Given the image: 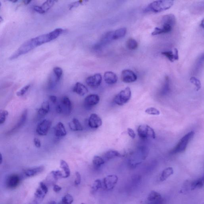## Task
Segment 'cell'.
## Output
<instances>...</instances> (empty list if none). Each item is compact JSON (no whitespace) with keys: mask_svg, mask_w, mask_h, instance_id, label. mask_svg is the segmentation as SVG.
<instances>
[{"mask_svg":"<svg viewBox=\"0 0 204 204\" xmlns=\"http://www.w3.org/2000/svg\"><path fill=\"white\" fill-rule=\"evenodd\" d=\"M63 32L61 28H57L49 33L43 34L30 40L32 47L34 49L36 47L42 45L45 43L50 42L58 38Z\"/></svg>","mask_w":204,"mask_h":204,"instance_id":"obj_1","label":"cell"},{"mask_svg":"<svg viewBox=\"0 0 204 204\" xmlns=\"http://www.w3.org/2000/svg\"><path fill=\"white\" fill-rule=\"evenodd\" d=\"M174 1L171 0L156 1H153L146 7L144 9L145 12L158 13L169 9L173 6Z\"/></svg>","mask_w":204,"mask_h":204,"instance_id":"obj_2","label":"cell"},{"mask_svg":"<svg viewBox=\"0 0 204 204\" xmlns=\"http://www.w3.org/2000/svg\"><path fill=\"white\" fill-rule=\"evenodd\" d=\"M194 135L195 132L192 131L189 132L187 134L185 135L179 140L176 147L171 151L170 153L172 154H177V153H183L185 152L188 143L192 140Z\"/></svg>","mask_w":204,"mask_h":204,"instance_id":"obj_3","label":"cell"},{"mask_svg":"<svg viewBox=\"0 0 204 204\" xmlns=\"http://www.w3.org/2000/svg\"><path fill=\"white\" fill-rule=\"evenodd\" d=\"M148 154V151L146 148L143 147L139 148L137 151L134 153L131 157L130 165L133 167L138 166L141 163L142 160L146 158Z\"/></svg>","mask_w":204,"mask_h":204,"instance_id":"obj_4","label":"cell"},{"mask_svg":"<svg viewBox=\"0 0 204 204\" xmlns=\"http://www.w3.org/2000/svg\"><path fill=\"white\" fill-rule=\"evenodd\" d=\"M131 95V90L129 87H127L116 95L113 101L116 104L119 106H123L129 101Z\"/></svg>","mask_w":204,"mask_h":204,"instance_id":"obj_5","label":"cell"},{"mask_svg":"<svg viewBox=\"0 0 204 204\" xmlns=\"http://www.w3.org/2000/svg\"><path fill=\"white\" fill-rule=\"evenodd\" d=\"M48 187L43 182H40L39 187L34 194V199L29 204H40L42 202L48 193Z\"/></svg>","mask_w":204,"mask_h":204,"instance_id":"obj_6","label":"cell"},{"mask_svg":"<svg viewBox=\"0 0 204 204\" xmlns=\"http://www.w3.org/2000/svg\"><path fill=\"white\" fill-rule=\"evenodd\" d=\"M137 132L139 137L142 139H147L148 138L155 139L156 138V134L154 130L148 125H140L138 127Z\"/></svg>","mask_w":204,"mask_h":204,"instance_id":"obj_7","label":"cell"},{"mask_svg":"<svg viewBox=\"0 0 204 204\" xmlns=\"http://www.w3.org/2000/svg\"><path fill=\"white\" fill-rule=\"evenodd\" d=\"M162 28L169 33L172 31V29L176 23V17L173 14H170L164 16L162 20Z\"/></svg>","mask_w":204,"mask_h":204,"instance_id":"obj_8","label":"cell"},{"mask_svg":"<svg viewBox=\"0 0 204 204\" xmlns=\"http://www.w3.org/2000/svg\"><path fill=\"white\" fill-rule=\"evenodd\" d=\"M52 123L50 120L44 119L38 124L36 129V132L39 135L46 136L48 133Z\"/></svg>","mask_w":204,"mask_h":204,"instance_id":"obj_9","label":"cell"},{"mask_svg":"<svg viewBox=\"0 0 204 204\" xmlns=\"http://www.w3.org/2000/svg\"><path fill=\"white\" fill-rule=\"evenodd\" d=\"M28 111L27 109H25L23 112L19 120H18L17 124L14 126L11 130L7 132V134L8 135H11L16 133L17 131L19 130V129L21 128L25 124L27 121V116H28Z\"/></svg>","mask_w":204,"mask_h":204,"instance_id":"obj_10","label":"cell"},{"mask_svg":"<svg viewBox=\"0 0 204 204\" xmlns=\"http://www.w3.org/2000/svg\"><path fill=\"white\" fill-rule=\"evenodd\" d=\"M61 107L62 114L69 115L72 110V104L70 98L66 96L62 97L59 103Z\"/></svg>","mask_w":204,"mask_h":204,"instance_id":"obj_11","label":"cell"},{"mask_svg":"<svg viewBox=\"0 0 204 204\" xmlns=\"http://www.w3.org/2000/svg\"><path fill=\"white\" fill-rule=\"evenodd\" d=\"M118 181V177L116 175H109L104 178L102 184L106 190H110L114 187Z\"/></svg>","mask_w":204,"mask_h":204,"instance_id":"obj_12","label":"cell"},{"mask_svg":"<svg viewBox=\"0 0 204 204\" xmlns=\"http://www.w3.org/2000/svg\"><path fill=\"white\" fill-rule=\"evenodd\" d=\"M102 77L100 74H97L93 76H90L86 80V83L92 88H97L101 84Z\"/></svg>","mask_w":204,"mask_h":204,"instance_id":"obj_13","label":"cell"},{"mask_svg":"<svg viewBox=\"0 0 204 204\" xmlns=\"http://www.w3.org/2000/svg\"><path fill=\"white\" fill-rule=\"evenodd\" d=\"M121 79L123 82L130 83L136 81L137 77L132 70H125L122 72Z\"/></svg>","mask_w":204,"mask_h":204,"instance_id":"obj_14","label":"cell"},{"mask_svg":"<svg viewBox=\"0 0 204 204\" xmlns=\"http://www.w3.org/2000/svg\"><path fill=\"white\" fill-rule=\"evenodd\" d=\"M103 121L100 116L95 113L90 114L88 120V125L90 128L97 129L102 126Z\"/></svg>","mask_w":204,"mask_h":204,"instance_id":"obj_15","label":"cell"},{"mask_svg":"<svg viewBox=\"0 0 204 204\" xmlns=\"http://www.w3.org/2000/svg\"><path fill=\"white\" fill-rule=\"evenodd\" d=\"M44 170L45 167L44 166H39L26 169L24 171V173L27 177H32L40 174Z\"/></svg>","mask_w":204,"mask_h":204,"instance_id":"obj_16","label":"cell"},{"mask_svg":"<svg viewBox=\"0 0 204 204\" xmlns=\"http://www.w3.org/2000/svg\"><path fill=\"white\" fill-rule=\"evenodd\" d=\"M185 189H188L190 190L195 189H201L203 187L204 185V177L199 178L196 180L189 182V181L185 183Z\"/></svg>","mask_w":204,"mask_h":204,"instance_id":"obj_17","label":"cell"},{"mask_svg":"<svg viewBox=\"0 0 204 204\" xmlns=\"http://www.w3.org/2000/svg\"><path fill=\"white\" fill-rule=\"evenodd\" d=\"M20 178L18 175L13 174L8 177L7 181V187L9 189H13L17 188L19 185Z\"/></svg>","mask_w":204,"mask_h":204,"instance_id":"obj_18","label":"cell"},{"mask_svg":"<svg viewBox=\"0 0 204 204\" xmlns=\"http://www.w3.org/2000/svg\"><path fill=\"white\" fill-rule=\"evenodd\" d=\"M100 98L96 94H90L86 97L84 100V104L87 107H93L98 104Z\"/></svg>","mask_w":204,"mask_h":204,"instance_id":"obj_19","label":"cell"},{"mask_svg":"<svg viewBox=\"0 0 204 204\" xmlns=\"http://www.w3.org/2000/svg\"><path fill=\"white\" fill-rule=\"evenodd\" d=\"M55 136L56 137L61 138L67 135V131L65 127L61 122H59L54 129Z\"/></svg>","mask_w":204,"mask_h":204,"instance_id":"obj_20","label":"cell"},{"mask_svg":"<svg viewBox=\"0 0 204 204\" xmlns=\"http://www.w3.org/2000/svg\"><path fill=\"white\" fill-rule=\"evenodd\" d=\"M104 79L105 82L109 85L115 84L118 80L116 75L112 71L106 72L104 73Z\"/></svg>","mask_w":204,"mask_h":204,"instance_id":"obj_21","label":"cell"},{"mask_svg":"<svg viewBox=\"0 0 204 204\" xmlns=\"http://www.w3.org/2000/svg\"><path fill=\"white\" fill-rule=\"evenodd\" d=\"M73 91L80 96H83L88 92V90L82 83L77 82L73 88Z\"/></svg>","mask_w":204,"mask_h":204,"instance_id":"obj_22","label":"cell"},{"mask_svg":"<svg viewBox=\"0 0 204 204\" xmlns=\"http://www.w3.org/2000/svg\"><path fill=\"white\" fill-rule=\"evenodd\" d=\"M50 105L48 101H44L41 105V107L38 109L37 114L40 118L44 117L48 114L50 111Z\"/></svg>","mask_w":204,"mask_h":204,"instance_id":"obj_23","label":"cell"},{"mask_svg":"<svg viewBox=\"0 0 204 204\" xmlns=\"http://www.w3.org/2000/svg\"><path fill=\"white\" fill-rule=\"evenodd\" d=\"M163 56L167 58L171 62L179 59V54L177 49L175 48L174 51H163L162 53Z\"/></svg>","mask_w":204,"mask_h":204,"instance_id":"obj_24","label":"cell"},{"mask_svg":"<svg viewBox=\"0 0 204 204\" xmlns=\"http://www.w3.org/2000/svg\"><path fill=\"white\" fill-rule=\"evenodd\" d=\"M113 31L108 32L106 33L103 35L100 40V42L98 44L102 47L103 46L109 44L110 41H113Z\"/></svg>","mask_w":204,"mask_h":204,"instance_id":"obj_25","label":"cell"},{"mask_svg":"<svg viewBox=\"0 0 204 204\" xmlns=\"http://www.w3.org/2000/svg\"><path fill=\"white\" fill-rule=\"evenodd\" d=\"M69 127L71 130L74 131H81L83 130L82 125L78 119L74 118L69 123Z\"/></svg>","mask_w":204,"mask_h":204,"instance_id":"obj_26","label":"cell"},{"mask_svg":"<svg viewBox=\"0 0 204 204\" xmlns=\"http://www.w3.org/2000/svg\"><path fill=\"white\" fill-rule=\"evenodd\" d=\"M122 155L119 152L115 150H110L105 153L103 158L105 162L107 161L115 158L120 157Z\"/></svg>","mask_w":204,"mask_h":204,"instance_id":"obj_27","label":"cell"},{"mask_svg":"<svg viewBox=\"0 0 204 204\" xmlns=\"http://www.w3.org/2000/svg\"><path fill=\"white\" fill-rule=\"evenodd\" d=\"M60 167L63 169L65 173L64 178H67L69 177L71 174L70 167L68 163L65 161L61 159L60 162Z\"/></svg>","mask_w":204,"mask_h":204,"instance_id":"obj_28","label":"cell"},{"mask_svg":"<svg viewBox=\"0 0 204 204\" xmlns=\"http://www.w3.org/2000/svg\"><path fill=\"white\" fill-rule=\"evenodd\" d=\"M127 29L126 28H123L119 29L116 31H113V40L119 39L124 37L125 36Z\"/></svg>","mask_w":204,"mask_h":204,"instance_id":"obj_29","label":"cell"},{"mask_svg":"<svg viewBox=\"0 0 204 204\" xmlns=\"http://www.w3.org/2000/svg\"><path fill=\"white\" fill-rule=\"evenodd\" d=\"M173 169L172 167H169L165 169L162 172L160 177V180L161 182H163L166 180L168 178L172 176L173 173Z\"/></svg>","mask_w":204,"mask_h":204,"instance_id":"obj_30","label":"cell"},{"mask_svg":"<svg viewBox=\"0 0 204 204\" xmlns=\"http://www.w3.org/2000/svg\"><path fill=\"white\" fill-rule=\"evenodd\" d=\"M93 166L96 168H98L104 164L105 161L103 158L100 156H95L93 157L92 160Z\"/></svg>","mask_w":204,"mask_h":204,"instance_id":"obj_31","label":"cell"},{"mask_svg":"<svg viewBox=\"0 0 204 204\" xmlns=\"http://www.w3.org/2000/svg\"><path fill=\"white\" fill-rule=\"evenodd\" d=\"M163 197H162V195L158 192L152 191L149 193L148 197L147 200L148 202H150L161 199Z\"/></svg>","mask_w":204,"mask_h":204,"instance_id":"obj_32","label":"cell"},{"mask_svg":"<svg viewBox=\"0 0 204 204\" xmlns=\"http://www.w3.org/2000/svg\"><path fill=\"white\" fill-rule=\"evenodd\" d=\"M103 186L102 182L100 179H96L93 183L91 187V192L92 194H95Z\"/></svg>","mask_w":204,"mask_h":204,"instance_id":"obj_33","label":"cell"},{"mask_svg":"<svg viewBox=\"0 0 204 204\" xmlns=\"http://www.w3.org/2000/svg\"><path fill=\"white\" fill-rule=\"evenodd\" d=\"M56 1H47L43 3L41 7L43 11L45 13L48 11L50 8L53 7Z\"/></svg>","mask_w":204,"mask_h":204,"instance_id":"obj_34","label":"cell"},{"mask_svg":"<svg viewBox=\"0 0 204 204\" xmlns=\"http://www.w3.org/2000/svg\"><path fill=\"white\" fill-rule=\"evenodd\" d=\"M74 202V198L69 194H66L62 198L61 201L57 204H72Z\"/></svg>","mask_w":204,"mask_h":204,"instance_id":"obj_35","label":"cell"},{"mask_svg":"<svg viewBox=\"0 0 204 204\" xmlns=\"http://www.w3.org/2000/svg\"><path fill=\"white\" fill-rule=\"evenodd\" d=\"M126 46L129 50H134L138 48V44L135 40L133 38H130L127 41Z\"/></svg>","mask_w":204,"mask_h":204,"instance_id":"obj_36","label":"cell"},{"mask_svg":"<svg viewBox=\"0 0 204 204\" xmlns=\"http://www.w3.org/2000/svg\"><path fill=\"white\" fill-rule=\"evenodd\" d=\"M50 175H51L55 180H58V179H61V178H64V175L63 174L61 171L60 170L51 171L50 172Z\"/></svg>","mask_w":204,"mask_h":204,"instance_id":"obj_37","label":"cell"},{"mask_svg":"<svg viewBox=\"0 0 204 204\" xmlns=\"http://www.w3.org/2000/svg\"><path fill=\"white\" fill-rule=\"evenodd\" d=\"M55 77L56 79L57 82L59 81L63 74V70L60 67H56L53 70Z\"/></svg>","mask_w":204,"mask_h":204,"instance_id":"obj_38","label":"cell"},{"mask_svg":"<svg viewBox=\"0 0 204 204\" xmlns=\"http://www.w3.org/2000/svg\"><path fill=\"white\" fill-rule=\"evenodd\" d=\"M190 81L191 83L195 86L196 87L197 91H199L200 90L202 85L199 80L195 77H192L190 79Z\"/></svg>","mask_w":204,"mask_h":204,"instance_id":"obj_39","label":"cell"},{"mask_svg":"<svg viewBox=\"0 0 204 204\" xmlns=\"http://www.w3.org/2000/svg\"><path fill=\"white\" fill-rule=\"evenodd\" d=\"M145 112L146 114L152 115H159L160 114L159 110L154 107L149 108L146 109Z\"/></svg>","mask_w":204,"mask_h":204,"instance_id":"obj_40","label":"cell"},{"mask_svg":"<svg viewBox=\"0 0 204 204\" xmlns=\"http://www.w3.org/2000/svg\"><path fill=\"white\" fill-rule=\"evenodd\" d=\"M169 79L168 77H165V80L164 85L162 88V93L163 94H166L169 91Z\"/></svg>","mask_w":204,"mask_h":204,"instance_id":"obj_41","label":"cell"},{"mask_svg":"<svg viewBox=\"0 0 204 204\" xmlns=\"http://www.w3.org/2000/svg\"><path fill=\"white\" fill-rule=\"evenodd\" d=\"M88 1H76L73 3H71L69 6V8L70 10L73 9V8H76V7H78L79 6L84 5L86 3L88 2Z\"/></svg>","mask_w":204,"mask_h":204,"instance_id":"obj_42","label":"cell"},{"mask_svg":"<svg viewBox=\"0 0 204 204\" xmlns=\"http://www.w3.org/2000/svg\"><path fill=\"white\" fill-rule=\"evenodd\" d=\"M8 115V113L7 110H2L0 111V124L5 123Z\"/></svg>","mask_w":204,"mask_h":204,"instance_id":"obj_43","label":"cell"},{"mask_svg":"<svg viewBox=\"0 0 204 204\" xmlns=\"http://www.w3.org/2000/svg\"><path fill=\"white\" fill-rule=\"evenodd\" d=\"M30 87H31V85H28L24 86L21 90L17 92V95L18 97H21V96H23L27 92V91H28L29 89L30 88Z\"/></svg>","mask_w":204,"mask_h":204,"instance_id":"obj_44","label":"cell"},{"mask_svg":"<svg viewBox=\"0 0 204 204\" xmlns=\"http://www.w3.org/2000/svg\"><path fill=\"white\" fill-rule=\"evenodd\" d=\"M76 178L74 181L75 185L76 186H78L81 183V174L79 172H76L75 173Z\"/></svg>","mask_w":204,"mask_h":204,"instance_id":"obj_45","label":"cell"},{"mask_svg":"<svg viewBox=\"0 0 204 204\" xmlns=\"http://www.w3.org/2000/svg\"><path fill=\"white\" fill-rule=\"evenodd\" d=\"M165 201L163 198L161 199L152 201V202H148L147 204H164Z\"/></svg>","mask_w":204,"mask_h":204,"instance_id":"obj_46","label":"cell"},{"mask_svg":"<svg viewBox=\"0 0 204 204\" xmlns=\"http://www.w3.org/2000/svg\"><path fill=\"white\" fill-rule=\"evenodd\" d=\"M128 134L130 137L132 139H134L136 137V134L135 133L133 129L131 128H128L127 129Z\"/></svg>","mask_w":204,"mask_h":204,"instance_id":"obj_47","label":"cell"},{"mask_svg":"<svg viewBox=\"0 0 204 204\" xmlns=\"http://www.w3.org/2000/svg\"><path fill=\"white\" fill-rule=\"evenodd\" d=\"M34 143L36 147L37 148H40L41 146V140L38 138H35L34 139Z\"/></svg>","mask_w":204,"mask_h":204,"instance_id":"obj_48","label":"cell"},{"mask_svg":"<svg viewBox=\"0 0 204 204\" xmlns=\"http://www.w3.org/2000/svg\"><path fill=\"white\" fill-rule=\"evenodd\" d=\"M34 11L39 13L41 14H44L45 13L44 11H43L42 9H41V6H35L34 7Z\"/></svg>","mask_w":204,"mask_h":204,"instance_id":"obj_49","label":"cell"},{"mask_svg":"<svg viewBox=\"0 0 204 204\" xmlns=\"http://www.w3.org/2000/svg\"><path fill=\"white\" fill-rule=\"evenodd\" d=\"M62 188L61 187L56 184L53 185V190L56 193L60 192Z\"/></svg>","mask_w":204,"mask_h":204,"instance_id":"obj_50","label":"cell"},{"mask_svg":"<svg viewBox=\"0 0 204 204\" xmlns=\"http://www.w3.org/2000/svg\"><path fill=\"white\" fill-rule=\"evenodd\" d=\"M49 99L53 103L55 104L57 101V98L56 96L54 95H50L49 97Z\"/></svg>","mask_w":204,"mask_h":204,"instance_id":"obj_51","label":"cell"},{"mask_svg":"<svg viewBox=\"0 0 204 204\" xmlns=\"http://www.w3.org/2000/svg\"><path fill=\"white\" fill-rule=\"evenodd\" d=\"M31 1H29V0H27V1H24L23 2L25 5H28V4H30V3L31 2Z\"/></svg>","mask_w":204,"mask_h":204,"instance_id":"obj_52","label":"cell"},{"mask_svg":"<svg viewBox=\"0 0 204 204\" xmlns=\"http://www.w3.org/2000/svg\"><path fill=\"white\" fill-rule=\"evenodd\" d=\"M3 159H2V155L1 154V152H0V164H1L2 163Z\"/></svg>","mask_w":204,"mask_h":204,"instance_id":"obj_53","label":"cell"},{"mask_svg":"<svg viewBox=\"0 0 204 204\" xmlns=\"http://www.w3.org/2000/svg\"><path fill=\"white\" fill-rule=\"evenodd\" d=\"M204 21L203 20H202V22H201V26L202 27V28H204Z\"/></svg>","mask_w":204,"mask_h":204,"instance_id":"obj_54","label":"cell"},{"mask_svg":"<svg viewBox=\"0 0 204 204\" xmlns=\"http://www.w3.org/2000/svg\"><path fill=\"white\" fill-rule=\"evenodd\" d=\"M48 204H56L55 202L54 201H51V202H49V203Z\"/></svg>","mask_w":204,"mask_h":204,"instance_id":"obj_55","label":"cell"},{"mask_svg":"<svg viewBox=\"0 0 204 204\" xmlns=\"http://www.w3.org/2000/svg\"><path fill=\"white\" fill-rule=\"evenodd\" d=\"M3 18H2V17L0 16V23L2 22L3 21Z\"/></svg>","mask_w":204,"mask_h":204,"instance_id":"obj_56","label":"cell"},{"mask_svg":"<svg viewBox=\"0 0 204 204\" xmlns=\"http://www.w3.org/2000/svg\"><path fill=\"white\" fill-rule=\"evenodd\" d=\"M18 1H11V2H12L13 3H15L17 2Z\"/></svg>","mask_w":204,"mask_h":204,"instance_id":"obj_57","label":"cell"},{"mask_svg":"<svg viewBox=\"0 0 204 204\" xmlns=\"http://www.w3.org/2000/svg\"><path fill=\"white\" fill-rule=\"evenodd\" d=\"M1 2H0V8H1Z\"/></svg>","mask_w":204,"mask_h":204,"instance_id":"obj_58","label":"cell"},{"mask_svg":"<svg viewBox=\"0 0 204 204\" xmlns=\"http://www.w3.org/2000/svg\"><path fill=\"white\" fill-rule=\"evenodd\" d=\"M80 204H85V203H82Z\"/></svg>","mask_w":204,"mask_h":204,"instance_id":"obj_59","label":"cell"}]
</instances>
